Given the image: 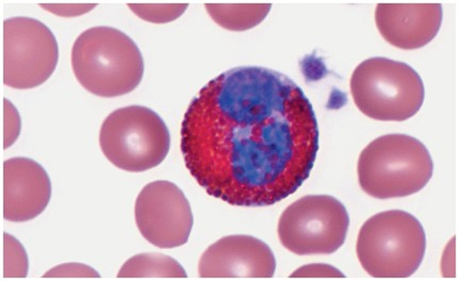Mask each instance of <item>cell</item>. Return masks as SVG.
Listing matches in <instances>:
<instances>
[{"instance_id":"18","label":"cell","mask_w":459,"mask_h":281,"mask_svg":"<svg viewBox=\"0 0 459 281\" xmlns=\"http://www.w3.org/2000/svg\"><path fill=\"white\" fill-rule=\"evenodd\" d=\"M44 278H100L93 268L82 263H65L49 269Z\"/></svg>"},{"instance_id":"21","label":"cell","mask_w":459,"mask_h":281,"mask_svg":"<svg viewBox=\"0 0 459 281\" xmlns=\"http://www.w3.org/2000/svg\"><path fill=\"white\" fill-rule=\"evenodd\" d=\"M441 271L446 278L455 277V238L446 246L442 256Z\"/></svg>"},{"instance_id":"15","label":"cell","mask_w":459,"mask_h":281,"mask_svg":"<svg viewBox=\"0 0 459 281\" xmlns=\"http://www.w3.org/2000/svg\"><path fill=\"white\" fill-rule=\"evenodd\" d=\"M30 269L27 252L18 239L4 234V278H25Z\"/></svg>"},{"instance_id":"13","label":"cell","mask_w":459,"mask_h":281,"mask_svg":"<svg viewBox=\"0 0 459 281\" xmlns=\"http://www.w3.org/2000/svg\"><path fill=\"white\" fill-rule=\"evenodd\" d=\"M272 5L207 4L206 10L221 27L230 31L252 30L268 16Z\"/></svg>"},{"instance_id":"8","label":"cell","mask_w":459,"mask_h":281,"mask_svg":"<svg viewBox=\"0 0 459 281\" xmlns=\"http://www.w3.org/2000/svg\"><path fill=\"white\" fill-rule=\"evenodd\" d=\"M58 42L42 21L13 18L4 21V83L18 89L41 86L56 70Z\"/></svg>"},{"instance_id":"12","label":"cell","mask_w":459,"mask_h":281,"mask_svg":"<svg viewBox=\"0 0 459 281\" xmlns=\"http://www.w3.org/2000/svg\"><path fill=\"white\" fill-rule=\"evenodd\" d=\"M442 16L439 4H379L376 21L379 33L394 47L421 48L438 35Z\"/></svg>"},{"instance_id":"19","label":"cell","mask_w":459,"mask_h":281,"mask_svg":"<svg viewBox=\"0 0 459 281\" xmlns=\"http://www.w3.org/2000/svg\"><path fill=\"white\" fill-rule=\"evenodd\" d=\"M292 278H344V274L330 264L314 263L297 269Z\"/></svg>"},{"instance_id":"11","label":"cell","mask_w":459,"mask_h":281,"mask_svg":"<svg viewBox=\"0 0 459 281\" xmlns=\"http://www.w3.org/2000/svg\"><path fill=\"white\" fill-rule=\"evenodd\" d=\"M52 198V183L38 162L13 158L4 163V217L27 222L41 215Z\"/></svg>"},{"instance_id":"14","label":"cell","mask_w":459,"mask_h":281,"mask_svg":"<svg viewBox=\"0 0 459 281\" xmlns=\"http://www.w3.org/2000/svg\"><path fill=\"white\" fill-rule=\"evenodd\" d=\"M118 278H186L185 268L174 258L162 254H140L130 258Z\"/></svg>"},{"instance_id":"5","label":"cell","mask_w":459,"mask_h":281,"mask_svg":"<svg viewBox=\"0 0 459 281\" xmlns=\"http://www.w3.org/2000/svg\"><path fill=\"white\" fill-rule=\"evenodd\" d=\"M351 93L362 114L383 122H403L421 109L425 98L420 75L403 62L365 60L351 78Z\"/></svg>"},{"instance_id":"17","label":"cell","mask_w":459,"mask_h":281,"mask_svg":"<svg viewBox=\"0 0 459 281\" xmlns=\"http://www.w3.org/2000/svg\"><path fill=\"white\" fill-rule=\"evenodd\" d=\"M22 121L18 109L7 98L4 99V148L8 149L19 139Z\"/></svg>"},{"instance_id":"20","label":"cell","mask_w":459,"mask_h":281,"mask_svg":"<svg viewBox=\"0 0 459 281\" xmlns=\"http://www.w3.org/2000/svg\"><path fill=\"white\" fill-rule=\"evenodd\" d=\"M94 4H39V7L48 13L62 16V18H76L91 13L96 8Z\"/></svg>"},{"instance_id":"3","label":"cell","mask_w":459,"mask_h":281,"mask_svg":"<svg viewBox=\"0 0 459 281\" xmlns=\"http://www.w3.org/2000/svg\"><path fill=\"white\" fill-rule=\"evenodd\" d=\"M359 184L377 200L405 198L421 191L433 176L434 163L427 146L407 134L379 137L362 150Z\"/></svg>"},{"instance_id":"1","label":"cell","mask_w":459,"mask_h":281,"mask_svg":"<svg viewBox=\"0 0 459 281\" xmlns=\"http://www.w3.org/2000/svg\"><path fill=\"white\" fill-rule=\"evenodd\" d=\"M318 149L313 105L290 78L265 67H236L214 78L181 125L191 175L232 206L287 199L309 177Z\"/></svg>"},{"instance_id":"7","label":"cell","mask_w":459,"mask_h":281,"mask_svg":"<svg viewBox=\"0 0 459 281\" xmlns=\"http://www.w3.org/2000/svg\"><path fill=\"white\" fill-rule=\"evenodd\" d=\"M350 217L342 201L330 195H308L294 201L279 222V238L293 254L330 255L347 239Z\"/></svg>"},{"instance_id":"9","label":"cell","mask_w":459,"mask_h":281,"mask_svg":"<svg viewBox=\"0 0 459 281\" xmlns=\"http://www.w3.org/2000/svg\"><path fill=\"white\" fill-rule=\"evenodd\" d=\"M134 216L141 234L160 249L185 245L194 227L190 202L171 182L158 181L142 189Z\"/></svg>"},{"instance_id":"10","label":"cell","mask_w":459,"mask_h":281,"mask_svg":"<svg viewBox=\"0 0 459 281\" xmlns=\"http://www.w3.org/2000/svg\"><path fill=\"white\" fill-rule=\"evenodd\" d=\"M276 260L264 241L251 235H229L209 246L201 257L202 278H271Z\"/></svg>"},{"instance_id":"16","label":"cell","mask_w":459,"mask_h":281,"mask_svg":"<svg viewBox=\"0 0 459 281\" xmlns=\"http://www.w3.org/2000/svg\"><path fill=\"white\" fill-rule=\"evenodd\" d=\"M189 5L186 4H129L128 8L139 16L140 19L146 21L154 22V24H167L180 18L188 9Z\"/></svg>"},{"instance_id":"6","label":"cell","mask_w":459,"mask_h":281,"mask_svg":"<svg viewBox=\"0 0 459 281\" xmlns=\"http://www.w3.org/2000/svg\"><path fill=\"white\" fill-rule=\"evenodd\" d=\"M100 149L121 170L140 173L162 163L171 146L166 123L156 112L129 106L108 115L100 128Z\"/></svg>"},{"instance_id":"2","label":"cell","mask_w":459,"mask_h":281,"mask_svg":"<svg viewBox=\"0 0 459 281\" xmlns=\"http://www.w3.org/2000/svg\"><path fill=\"white\" fill-rule=\"evenodd\" d=\"M72 66L79 83L100 98L133 92L144 75V60L132 38L112 27H93L77 38Z\"/></svg>"},{"instance_id":"4","label":"cell","mask_w":459,"mask_h":281,"mask_svg":"<svg viewBox=\"0 0 459 281\" xmlns=\"http://www.w3.org/2000/svg\"><path fill=\"white\" fill-rule=\"evenodd\" d=\"M427 235L411 213L390 210L373 216L360 229L357 257L374 278H407L420 268Z\"/></svg>"}]
</instances>
